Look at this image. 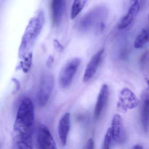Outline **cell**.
Returning a JSON list of instances; mask_svg holds the SVG:
<instances>
[{
  "label": "cell",
  "instance_id": "4",
  "mask_svg": "<svg viewBox=\"0 0 149 149\" xmlns=\"http://www.w3.org/2000/svg\"><path fill=\"white\" fill-rule=\"evenodd\" d=\"M139 103L138 98L131 90L128 88H124L120 92L117 108L121 113H125L128 109L136 108Z\"/></svg>",
  "mask_w": 149,
  "mask_h": 149
},
{
  "label": "cell",
  "instance_id": "17",
  "mask_svg": "<svg viewBox=\"0 0 149 149\" xmlns=\"http://www.w3.org/2000/svg\"><path fill=\"white\" fill-rule=\"evenodd\" d=\"M112 140L111 129L110 128H109L107 130L104 137L102 149H110Z\"/></svg>",
  "mask_w": 149,
  "mask_h": 149
},
{
  "label": "cell",
  "instance_id": "18",
  "mask_svg": "<svg viewBox=\"0 0 149 149\" xmlns=\"http://www.w3.org/2000/svg\"><path fill=\"white\" fill-rule=\"evenodd\" d=\"M31 62H32V53L31 52L24 59V62L22 64L23 68L25 72H27L29 71L31 66Z\"/></svg>",
  "mask_w": 149,
  "mask_h": 149
},
{
  "label": "cell",
  "instance_id": "21",
  "mask_svg": "<svg viewBox=\"0 0 149 149\" xmlns=\"http://www.w3.org/2000/svg\"><path fill=\"white\" fill-rule=\"evenodd\" d=\"M53 62H54V59L52 56H50L47 61V64L48 66H51L53 64Z\"/></svg>",
  "mask_w": 149,
  "mask_h": 149
},
{
  "label": "cell",
  "instance_id": "2",
  "mask_svg": "<svg viewBox=\"0 0 149 149\" xmlns=\"http://www.w3.org/2000/svg\"><path fill=\"white\" fill-rule=\"evenodd\" d=\"M44 16L42 10H39L31 18L22 38L19 50V57L25 59L31 53L30 50L42 29Z\"/></svg>",
  "mask_w": 149,
  "mask_h": 149
},
{
  "label": "cell",
  "instance_id": "11",
  "mask_svg": "<svg viewBox=\"0 0 149 149\" xmlns=\"http://www.w3.org/2000/svg\"><path fill=\"white\" fill-rule=\"evenodd\" d=\"M70 127V114L67 113L61 118L58 123V136L63 146H65L67 143V137Z\"/></svg>",
  "mask_w": 149,
  "mask_h": 149
},
{
  "label": "cell",
  "instance_id": "3",
  "mask_svg": "<svg viewBox=\"0 0 149 149\" xmlns=\"http://www.w3.org/2000/svg\"><path fill=\"white\" fill-rule=\"evenodd\" d=\"M80 63V59L74 58L64 66L60 71L58 80L61 87L66 88L70 85Z\"/></svg>",
  "mask_w": 149,
  "mask_h": 149
},
{
  "label": "cell",
  "instance_id": "1",
  "mask_svg": "<svg viewBox=\"0 0 149 149\" xmlns=\"http://www.w3.org/2000/svg\"><path fill=\"white\" fill-rule=\"evenodd\" d=\"M35 120L34 105L30 99L21 101L13 126L14 149H33L32 130Z\"/></svg>",
  "mask_w": 149,
  "mask_h": 149
},
{
  "label": "cell",
  "instance_id": "13",
  "mask_svg": "<svg viewBox=\"0 0 149 149\" xmlns=\"http://www.w3.org/2000/svg\"><path fill=\"white\" fill-rule=\"evenodd\" d=\"M141 121L143 129L148 132L149 129V89L147 88L141 96Z\"/></svg>",
  "mask_w": 149,
  "mask_h": 149
},
{
  "label": "cell",
  "instance_id": "20",
  "mask_svg": "<svg viewBox=\"0 0 149 149\" xmlns=\"http://www.w3.org/2000/svg\"><path fill=\"white\" fill-rule=\"evenodd\" d=\"M94 141L92 138H90L87 141L84 149H94Z\"/></svg>",
  "mask_w": 149,
  "mask_h": 149
},
{
  "label": "cell",
  "instance_id": "10",
  "mask_svg": "<svg viewBox=\"0 0 149 149\" xmlns=\"http://www.w3.org/2000/svg\"><path fill=\"white\" fill-rule=\"evenodd\" d=\"M109 97V89L107 85L104 84L102 86L97 98L94 111V117L99 119L105 108Z\"/></svg>",
  "mask_w": 149,
  "mask_h": 149
},
{
  "label": "cell",
  "instance_id": "12",
  "mask_svg": "<svg viewBox=\"0 0 149 149\" xmlns=\"http://www.w3.org/2000/svg\"><path fill=\"white\" fill-rule=\"evenodd\" d=\"M65 6V1L63 0H54L52 2V17L54 26H58L61 23Z\"/></svg>",
  "mask_w": 149,
  "mask_h": 149
},
{
  "label": "cell",
  "instance_id": "8",
  "mask_svg": "<svg viewBox=\"0 0 149 149\" xmlns=\"http://www.w3.org/2000/svg\"><path fill=\"white\" fill-rule=\"evenodd\" d=\"M104 11L100 8L95 9L84 16L79 24V27L81 30L87 31L91 29L96 23L100 21Z\"/></svg>",
  "mask_w": 149,
  "mask_h": 149
},
{
  "label": "cell",
  "instance_id": "14",
  "mask_svg": "<svg viewBox=\"0 0 149 149\" xmlns=\"http://www.w3.org/2000/svg\"><path fill=\"white\" fill-rule=\"evenodd\" d=\"M140 5L138 1L134 2L130 6L127 15L123 17L118 24V28L120 29H125L131 23L140 10Z\"/></svg>",
  "mask_w": 149,
  "mask_h": 149
},
{
  "label": "cell",
  "instance_id": "23",
  "mask_svg": "<svg viewBox=\"0 0 149 149\" xmlns=\"http://www.w3.org/2000/svg\"><path fill=\"white\" fill-rule=\"evenodd\" d=\"M146 81H147V84H148V89H149V80L147 78L146 79Z\"/></svg>",
  "mask_w": 149,
  "mask_h": 149
},
{
  "label": "cell",
  "instance_id": "15",
  "mask_svg": "<svg viewBox=\"0 0 149 149\" xmlns=\"http://www.w3.org/2000/svg\"><path fill=\"white\" fill-rule=\"evenodd\" d=\"M149 41V29H143L138 36L135 40L134 46L136 49L142 48Z\"/></svg>",
  "mask_w": 149,
  "mask_h": 149
},
{
  "label": "cell",
  "instance_id": "24",
  "mask_svg": "<svg viewBox=\"0 0 149 149\" xmlns=\"http://www.w3.org/2000/svg\"><path fill=\"white\" fill-rule=\"evenodd\" d=\"M148 20L149 21V15H148Z\"/></svg>",
  "mask_w": 149,
  "mask_h": 149
},
{
  "label": "cell",
  "instance_id": "6",
  "mask_svg": "<svg viewBox=\"0 0 149 149\" xmlns=\"http://www.w3.org/2000/svg\"><path fill=\"white\" fill-rule=\"evenodd\" d=\"M38 142L40 149H57L50 131L43 124H41L38 127Z\"/></svg>",
  "mask_w": 149,
  "mask_h": 149
},
{
  "label": "cell",
  "instance_id": "19",
  "mask_svg": "<svg viewBox=\"0 0 149 149\" xmlns=\"http://www.w3.org/2000/svg\"><path fill=\"white\" fill-rule=\"evenodd\" d=\"M53 45H54V47L55 49L57 51L61 52L64 50V47L62 45L61 43H59V41L57 39H55L53 41Z\"/></svg>",
  "mask_w": 149,
  "mask_h": 149
},
{
  "label": "cell",
  "instance_id": "16",
  "mask_svg": "<svg viewBox=\"0 0 149 149\" xmlns=\"http://www.w3.org/2000/svg\"><path fill=\"white\" fill-rule=\"evenodd\" d=\"M86 1L77 0L74 1L71 10V18L74 19L82 10L86 4Z\"/></svg>",
  "mask_w": 149,
  "mask_h": 149
},
{
  "label": "cell",
  "instance_id": "7",
  "mask_svg": "<svg viewBox=\"0 0 149 149\" xmlns=\"http://www.w3.org/2000/svg\"><path fill=\"white\" fill-rule=\"evenodd\" d=\"M103 52V49L98 51L93 56L87 65L82 79L84 83H88L95 75L101 61Z\"/></svg>",
  "mask_w": 149,
  "mask_h": 149
},
{
  "label": "cell",
  "instance_id": "22",
  "mask_svg": "<svg viewBox=\"0 0 149 149\" xmlns=\"http://www.w3.org/2000/svg\"><path fill=\"white\" fill-rule=\"evenodd\" d=\"M134 149H143L142 147L140 145H136L135 146L134 148Z\"/></svg>",
  "mask_w": 149,
  "mask_h": 149
},
{
  "label": "cell",
  "instance_id": "9",
  "mask_svg": "<svg viewBox=\"0 0 149 149\" xmlns=\"http://www.w3.org/2000/svg\"><path fill=\"white\" fill-rule=\"evenodd\" d=\"M110 128L113 141L116 143L121 142L124 137V128L122 119L119 114H115L112 119Z\"/></svg>",
  "mask_w": 149,
  "mask_h": 149
},
{
  "label": "cell",
  "instance_id": "5",
  "mask_svg": "<svg viewBox=\"0 0 149 149\" xmlns=\"http://www.w3.org/2000/svg\"><path fill=\"white\" fill-rule=\"evenodd\" d=\"M54 76L49 73H45L42 77L38 93V101L41 106H45L50 97L54 88Z\"/></svg>",
  "mask_w": 149,
  "mask_h": 149
}]
</instances>
